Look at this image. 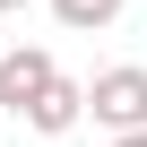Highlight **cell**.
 Masks as SVG:
<instances>
[{"mask_svg": "<svg viewBox=\"0 0 147 147\" xmlns=\"http://www.w3.org/2000/svg\"><path fill=\"white\" fill-rule=\"evenodd\" d=\"M78 121H87V78H69V69H61V78L43 87V104L26 113V130H35V138H69Z\"/></svg>", "mask_w": 147, "mask_h": 147, "instance_id": "3957f363", "label": "cell"}, {"mask_svg": "<svg viewBox=\"0 0 147 147\" xmlns=\"http://www.w3.org/2000/svg\"><path fill=\"white\" fill-rule=\"evenodd\" d=\"M113 147H147V130H130V138H113Z\"/></svg>", "mask_w": 147, "mask_h": 147, "instance_id": "5b68a950", "label": "cell"}, {"mask_svg": "<svg viewBox=\"0 0 147 147\" xmlns=\"http://www.w3.org/2000/svg\"><path fill=\"white\" fill-rule=\"evenodd\" d=\"M52 78H61V61H52L43 43H9V52H0V113H18V121H26V113L43 104Z\"/></svg>", "mask_w": 147, "mask_h": 147, "instance_id": "7a4b0ae2", "label": "cell"}, {"mask_svg": "<svg viewBox=\"0 0 147 147\" xmlns=\"http://www.w3.org/2000/svg\"><path fill=\"white\" fill-rule=\"evenodd\" d=\"M87 113H95L113 138L147 130V69H138V61H113V69H95V78H87Z\"/></svg>", "mask_w": 147, "mask_h": 147, "instance_id": "6da1fadb", "label": "cell"}, {"mask_svg": "<svg viewBox=\"0 0 147 147\" xmlns=\"http://www.w3.org/2000/svg\"><path fill=\"white\" fill-rule=\"evenodd\" d=\"M0 9H26V0H0Z\"/></svg>", "mask_w": 147, "mask_h": 147, "instance_id": "8992f818", "label": "cell"}, {"mask_svg": "<svg viewBox=\"0 0 147 147\" xmlns=\"http://www.w3.org/2000/svg\"><path fill=\"white\" fill-rule=\"evenodd\" d=\"M52 18L69 35H104V26H121V0H52Z\"/></svg>", "mask_w": 147, "mask_h": 147, "instance_id": "277c9868", "label": "cell"}]
</instances>
